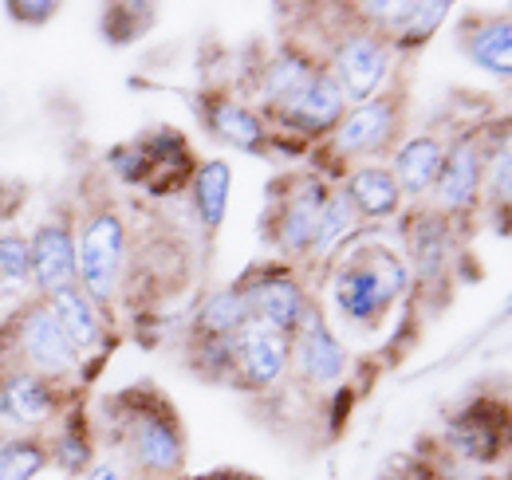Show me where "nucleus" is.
<instances>
[{
  "instance_id": "obj_1",
  "label": "nucleus",
  "mask_w": 512,
  "mask_h": 480,
  "mask_svg": "<svg viewBox=\"0 0 512 480\" xmlns=\"http://www.w3.org/2000/svg\"><path fill=\"white\" fill-rule=\"evenodd\" d=\"M410 264L398 260V252H390L383 244L359 248L355 260H347L335 280H331V300L335 311L351 323V327H379L383 315L394 307L398 296L410 292Z\"/></svg>"
},
{
  "instance_id": "obj_2",
  "label": "nucleus",
  "mask_w": 512,
  "mask_h": 480,
  "mask_svg": "<svg viewBox=\"0 0 512 480\" xmlns=\"http://www.w3.org/2000/svg\"><path fill=\"white\" fill-rule=\"evenodd\" d=\"M0 351L12 355L16 362L12 370L36 374L44 382H56V378H67L79 370V351L67 343L48 300L28 303L12 315V323L0 331Z\"/></svg>"
},
{
  "instance_id": "obj_3",
  "label": "nucleus",
  "mask_w": 512,
  "mask_h": 480,
  "mask_svg": "<svg viewBox=\"0 0 512 480\" xmlns=\"http://www.w3.org/2000/svg\"><path fill=\"white\" fill-rule=\"evenodd\" d=\"M127 268V225L115 209H99L75 233V284L83 296L111 307L119 296V280Z\"/></svg>"
},
{
  "instance_id": "obj_4",
  "label": "nucleus",
  "mask_w": 512,
  "mask_h": 480,
  "mask_svg": "<svg viewBox=\"0 0 512 480\" xmlns=\"http://www.w3.org/2000/svg\"><path fill=\"white\" fill-rule=\"evenodd\" d=\"M119 441H123V453L150 477H170L182 469V457H186L182 425L150 394L146 402L127 406V414L119 421Z\"/></svg>"
},
{
  "instance_id": "obj_5",
  "label": "nucleus",
  "mask_w": 512,
  "mask_h": 480,
  "mask_svg": "<svg viewBox=\"0 0 512 480\" xmlns=\"http://www.w3.org/2000/svg\"><path fill=\"white\" fill-rule=\"evenodd\" d=\"M229 362H233V382L249 390H272L288 366H292V343L268 327L249 319L237 335H229Z\"/></svg>"
},
{
  "instance_id": "obj_6",
  "label": "nucleus",
  "mask_w": 512,
  "mask_h": 480,
  "mask_svg": "<svg viewBox=\"0 0 512 480\" xmlns=\"http://www.w3.org/2000/svg\"><path fill=\"white\" fill-rule=\"evenodd\" d=\"M343 107H347V99H343L331 67H316L308 75V83L272 111V119L280 122L284 130L300 134V138H320V134H331L339 126Z\"/></svg>"
},
{
  "instance_id": "obj_7",
  "label": "nucleus",
  "mask_w": 512,
  "mask_h": 480,
  "mask_svg": "<svg viewBox=\"0 0 512 480\" xmlns=\"http://www.w3.org/2000/svg\"><path fill=\"white\" fill-rule=\"evenodd\" d=\"M386 71H390V44L375 32H351L347 40H339L331 75L343 91V99L351 103H367L375 99V91L383 87Z\"/></svg>"
},
{
  "instance_id": "obj_8",
  "label": "nucleus",
  "mask_w": 512,
  "mask_h": 480,
  "mask_svg": "<svg viewBox=\"0 0 512 480\" xmlns=\"http://www.w3.org/2000/svg\"><path fill=\"white\" fill-rule=\"evenodd\" d=\"M288 343H292V366H296L300 382L327 390V386H335L343 378L347 351L331 335V327H327V319H323V311L316 303L304 307V319H300V327H296V335Z\"/></svg>"
},
{
  "instance_id": "obj_9",
  "label": "nucleus",
  "mask_w": 512,
  "mask_h": 480,
  "mask_svg": "<svg viewBox=\"0 0 512 480\" xmlns=\"http://www.w3.org/2000/svg\"><path fill=\"white\" fill-rule=\"evenodd\" d=\"M327 185L320 178H296L288 197H280L276 205V225H272V240L280 252L288 256H304L312 252V240L320 229L323 205H327Z\"/></svg>"
},
{
  "instance_id": "obj_10",
  "label": "nucleus",
  "mask_w": 512,
  "mask_h": 480,
  "mask_svg": "<svg viewBox=\"0 0 512 480\" xmlns=\"http://www.w3.org/2000/svg\"><path fill=\"white\" fill-rule=\"evenodd\" d=\"M241 296L249 303V315H253L260 327L292 339L300 319H304V307H308V296L300 292V284L292 276H284L280 268H264L256 280H249L241 288Z\"/></svg>"
},
{
  "instance_id": "obj_11",
  "label": "nucleus",
  "mask_w": 512,
  "mask_h": 480,
  "mask_svg": "<svg viewBox=\"0 0 512 480\" xmlns=\"http://www.w3.org/2000/svg\"><path fill=\"white\" fill-rule=\"evenodd\" d=\"M402 126V99L398 95H375L367 103H359L355 111H343L335 134V150L339 154H379L383 146L394 142Z\"/></svg>"
},
{
  "instance_id": "obj_12",
  "label": "nucleus",
  "mask_w": 512,
  "mask_h": 480,
  "mask_svg": "<svg viewBox=\"0 0 512 480\" xmlns=\"http://www.w3.org/2000/svg\"><path fill=\"white\" fill-rule=\"evenodd\" d=\"M481 185H485V158L477 150L473 138H461L453 142L442 158V170L434 181V201H438V217L442 213H465L477 205L481 197Z\"/></svg>"
},
{
  "instance_id": "obj_13",
  "label": "nucleus",
  "mask_w": 512,
  "mask_h": 480,
  "mask_svg": "<svg viewBox=\"0 0 512 480\" xmlns=\"http://www.w3.org/2000/svg\"><path fill=\"white\" fill-rule=\"evenodd\" d=\"M363 16H371L375 20V36H383L386 44L394 48H410V44H422V40H430L434 32H438V24L449 16V4L446 0H434V4H426V0H402V4H363L359 8Z\"/></svg>"
},
{
  "instance_id": "obj_14",
  "label": "nucleus",
  "mask_w": 512,
  "mask_h": 480,
  "mask_svg": "<svg viewBox=\"0 0 512 480\" xmlns=\"http://www.w3.org/2000/svg\"><path fill=\"white\" fill-rule=\"evenodd\" d=\"M28 264H32V284L44 292V300L52 292L75 288V233L64 221L40 225L28 240Z\"/></svg>"
},
{
  "instance_id": "obj_15",
  "label": "nucleus",
  "mask_w": 512,
  "mask_h": 480,
  "mask_svg": "<svg viewBox=\"0 0 512 480\" xmlns=\"http://www.w3.org/2000/svg\"><path fill=\"white\" fill-rule=\"evenodd\" d=\"M197 111H201L205 130L213 138H221L225 146H233V150L260 154L268 146V126L260 122L256 111H249L245 103H237L233 95H201Z\"/></svg>"
},
{
  "instance_id": "obj_16",
  "label": "nucleus",
  "mask_w": 512,
  "mask_h": 480,
  "mask_svg": "<svg viewBox=\"0 0 512 480\" xmlns=\"http://www.w3.org/2000/svg\"><path fill=\"white\" fill-rule=\"evenodd\" d=\"M56 386L24 374V370H4L0 374V418L20 425V429H40L56 418Z\"/></svg>"
},
{
  "instance_id": "obj_17",
  "label": "nucleus",
  "mask_w": 512,
  "mask_h": 480,
  "mask_svg": "<svg viewBox=\"0 0 512 480\" xmlns=\"http://www.w3.org/2000/svg\"><path fill=\"white\" fill-rule=\"evenodd\" d=\"M48 307L60 323V331L67 335V343L87 355L95 347H103V323H99V307L83 296V288H64V292H52L48 296Z\"/></svg>"
},
{
  "instance_id": "obj_18",
  "label": "nucleus",
  "mask_w": 512,
  "mask_h": 480,
  "mask_svg": "<svg viewBox=\"0 0 512 480\" xmlns=\"http://www.w3.org/2000/svg\"><path fill=\"white\" fill-rule=\"evenodd\" d=\"M442 158H446V142L434 138V134H422V138H410L398 154H394V181L402 193H430L434 181H438V170H442Z\"/></svg>"
},
{
  "instance_id": "obj_19",
  "label": "nucleus",
  "mask_w": 512,
  "mask_h": 480,
  "mask_svg": "<svg viewBox=\"0 0 512 480\" xmlns=\"http://www.w3.org/2000/svg\"><path fill=\"white\" fill-rule=\"evenodd\" d=\"M343 193H347V201L355 205L359 221H386V217H394L398 205H402V189H398L394 174L383 170V166H359V170L351 174Z\"/></svg>"
},
{
  "instance_id": "obj_20",
  "label": "nucleus",
  "mask_w": 512,
  "mask_h": 480,
  "mask_svg": "<svg viewBox=\"0 0 512 480\" xmlns=\"http://www.w3.org/2000/svg\"><path fill=\"white\" fill-rule=\"evenodd\" d=\"M461 48H465V56L477 63L481 71L501 75V79L512 75V24L505 16L469 24L465 36H461Z\"/></svg>"
},
{
  "instance_id": "obj_21",
  "label": "nucleus",
  "mask_w": 512,
  "mask_h": 480,
  "mask_svg": "<svg viewBox=\"0 0 512 480\" xmlns=\"http://www.w3.org/2000/svg\"><path fill=\"white\" fill-rule=\"evenodd\" d=\"M449 441H453L457 453H465L477 465L493 461L497 449H501V421L493 418V406H485V402L469 406L461 418L449 425Z\"/></svg>"
},
{
  "instance_id": "obj_22",
  "label": "nucleus",
  "mask_w": 512,
  "mask_h": 480,
  "mask_svg": "<svg viewBox=\"0 0 512 480\" xmlns=\"http://www.w3.org/2000/svg\"><path fill=\"white\" fill-rule=\"evenodd\" d=\"M410 256H414L410 276H418L422 284H434L446 272L449 233L446 221L438 213H418L414 217V225H410Z\"/></svg>"
},
{
  "instance_id": "obj_23",
  "label": "nucleus",
  "mask_w": 512,
  "mask_h": 480,
  "mask_svg": "<svg viewBox=\"0 0 512 480\" xmlns=\"http://www.w3.org/2000/svg\"><path fill=\"white\" fill-rule=\"evenodd\" d=\"M316 71V63L308 60V52H296V48H284V52H276L268 67H264V75H260V103H264V111L272 115L284 99H292L304 83H308V75Z\"/></svg>"
},
{
  "instance_id": "obj_24",
  "label": "nucleus",
  "mask_w": 512,
  "mask_h": 480,
  "mask_svg": "<svg viewBox=\"0 0 512 480\" xmlns=\"http://www.w3.org/2000/svg\"><path fill=\"white\" fill-rule=\"evenodd\" d=\"M229 189H233L229 162L213 158V162H201L193 170V205H197V217H201V225L209 233H217L225 213H229Z\"/></svg>"
},
{
  "instance_id": "obj_25",
  "label": "nucleus",
  "mask_w": 512,
  "mask_h": 480,
  "mask_svg": "<svg viewBox=\"0 0 512 480\" xmlns=\"http://www.w3.org/2000/svg\"><path fill=\"white\" fill-rule=\"evenodd\" d=\"M249 319L253 315H249V303L241 296V288H221V292H213L209 300L197 307V323L193 327H197L201 339H229Z\"/></svg>"
},
{
  "instance_id": "obj_26",
  "label": "nucleus",
  "mask_w": 512,
  "mask_h": 480,
  "mask_svg": "<svg viewBox=\"0 0 512 480\" xmlns=\"http://www.w3.org/2000/svg\"><path fill=\"white\" fill-rule=\"evenodd\" d=\"M359 225V213L355 205L347 201V193H327V205H323V217H320V229H316V240H312V252L316 256H331L343 237H351V229Z\"/></svg>"
},
{
  "instance_id": "obj_27",
  "label": "nucleus",
  "mask_w": 512,
  "mask_h": 480,
  "mask_svg": "<svg viewBox=\"0 0 512 480\" xmlns=\"http://www.w3.org/2000/svg\"><path fill=\"white\" fill-rule=\"evenodd\" d=\"M32 284V264H28V237L0 233V296L20 292Z\"/></svg>"
},
{
  "instance_id": "obj_28",
  "label": "nucleus",
  "mask_w": 512,
  "mask_h": 480,
  "mask_svg": "<svg viewBox=\"0 0 512 480\" xmlns=\"http://www.w3.org/2000/svg\"><path fill=\"white\" fill-rule=\"evenodd\" d=\"M48 465V453L36 441H4L0 445V480H32Z\"/></svg>"
},
{
  "instance_id": "obj_29",
  "label": "nucleus",
  "mask_w": 512,
  "mask_h": 480,
  "mask_svg": "<svg viewBox=\"0 0 512 480\" xmlns=\"http://www.w3.org/2000/svg\"><path fill=\"white\" fill-rule=\"evenodd\" d=\"M52 457H56V465H64L67 473H83V469L91 465L87 433H83L79 425H67L64 433L56 437V445H52Z\"/></svg>"
},
{
  "instance_id": "obj_30",
  "label": "nucleus",
  "mask_w": 512,
  "mask_h": 480,
  "mask_svg": "<svg viewBox=\"0 0 512 480\" xmlns=\"http://www.w3.org/2000/svg\"><path fill=\"white\" fill-rule=\"evenodd\" d=\"M485 181H489V197H493V201H497V209L505 213V209H509V197H512V150H509V142H501V146H497V162H489Z\"/></svg>"
},
{
  "instance_id": "obj_31",
  "label": "nucleus",
  "mask_w": 512,
  "mask_h": 480,
  "mask_svg": "<svg viewBox=\"0 0 512 480\" xmlns=\"http://www.w3.org/2000/svg\"><path fill=\"white\" fill-rule=\"evenodd\" d=\"M8 16H16V24H48L60 4H48V0H20V4H4Z\"/></svg>"
},
{
  "instance_id": "obj_32",
  "label": "nucleus",
  "mask_w": 512,
  "mask_h": 480,
  "mask_svg": "<svg viewBox=\"0 0 512 480\" xmlns=\"http://www.w3.org/2000/svg\"><path fill=\"white\" fill-rule=\"evenodd\" d=\"M87 480H127V477H123V469H115V465H95V469L87 473Z\"/></svg>"
},
{
  "instance_id": "obj_33",
  "label": "nucleus",
  "mask_w": 512,
  "mask_h": 480,
  "mask_svg": "<svg viewBox=\"0 0 512 480\" xmlns=\"http://www.w3.org/2000/svg\"><path fill=\"white\" fill-rule=\"evenodd\" d=\"M186 480H253L245 473H205V477H186Z\"/></svg>"
}]
</instances>
